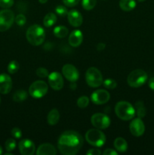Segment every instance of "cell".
Instances as JSON below:
<instances>
[{
	"instance_id": "1",
	"label": "cell",
	"mask_w": 154,
	"mask_h": 155,
	"mask_svg": "<svg viewBox=\"0 0 154 155\" xmlns=\"http://www.w3.org/2000/svg\"><path fill=\"white\" fill-rule=\"evenodd\" d=\"M82 145V137L79 133L73 130H67L62 133L57 142L59 151L63 155L77 154Z\"/></svg>"
},
{
	"instance_id": "2",
	"label": "cell",
	"mask_w": 154,
	"mask_h": 155,
	"mask_svg": "<svg viewBox=\"0 0 154 155\" xmlns=\"http://www.w3.org/2000/svg\"><path fill=\"white\" fill-rule=\"evenodd\" d=\"M27 39L32 45L38 46L43 43L45 39V30L38 24L30 26L26 33Z\"/></svg>"
},
{
	"instance_id": "3",
	"label": "cell",
	"mask_w": 154,
	"mask_h": 155,
	"mask_svg": "<svg viewBox=\"0 0 154 155\" xmlns=\"http://www.w3.org/2000/svg\"><path fill=\"white\" fill-rule=\"evenodd\" d=\"M116 114L122 120H130L135 115V109L128 101H122L118 102L115 107Z\"/></svg>"
},
{
	"instance_id": "4",
	"label": "cell",
	"mask_w": 154,
	"mask_h": 155,
	"mask_svg": "<svg viewBox=\"0 0 154 155\" xmlns=\"http://www.w3.org/2000/svg\"><path fill=\"white\" fill-rule=\"evenodd\" d=\"M85 139L91 145L102 147L106 142V136L99 129H91L86 133Z\"/></svg>"
},
{
	"instance_id": "5",
	"label": "cell",
	"mask_w": 154,
	"mask_h": 155,
	"mask_svg": "<svg viewBox=\"0 0 154 155\" xmlns=\"http://www.w3.org/2000/svg\"><path fill=\"white\" fill-rule=\"evenodd\" d=\"M147 77V74L144 71L137 69L130 73L127 78V82L131 87L138 88L146 83Z\"/></svg>"
},
{
	"instance_id": "6",
	"label": "cell",
	"mask_w": 154,
	"mask_h": 155,
	"mask_svg": "<svg viewBox=\"0 0 154 155\" xmlns=\"http://www.w3.org/2000/svg\"><path fill=\"white\" fill-rule=\"evenodd\" d=\"M86 83L92 88H97L103 83V77L101 71L96 68H90L85 74Z\"/></svg>"
},
{
	"instance_id": "7",
	"label": "cell",
	"mask_w": 154,
	"mask_h": 155,
	"mask_svg": "<svg viewBox=\"0 0 154 155\" xmlns=\"http://www.w3.org/2000/svg\"><path fill=\"white\" fill-rule=\"evenodd\" d=\"M48 85L45 82L38 80L31 84L29 89V93L35 98H40L45 96L48 92Z\"/></svg>"
},
{
	"instance_id": "8",
	"label": "cell",
	"mask_w": 154,
	"mask_h": 155,
	"mask_svg": "<svg viewBox=\"0 0 154 155\" xmlns=\"http://www.w3.org/2000/svg\"><path fill=\"white\" fill-rule=\"evenodd\" d=\"M14 21V14L8 8L0 11V32L8 30Z\"/></svg>"
},
{
	"instance_id": "9",
	"label": "cell",
	"mask_w": 154,
	"mask_h": 155,
	"mask_svg": "<svg viewBox=\"0 0 154 155\" xmlns=\"http://www.w3.org/2000/svg\"><path fill=\"white\" fill-rule=\"evenodd\" d=\"M91 122L95 128L99 130H105L110 125V117L102 113H97L92 115Z\"/></svg>"
},
{
	"instance_id": "10",
	"label": "cell",
	"mask_w": 154,
	"mask_h": 155,
	"mask_svg": "<svg viewBox=\"0 0 154 155\" xmlns=\"http://www.w3.org/2000/svg\"><path fill=\"white\" fill-rule=\"evenodd\" d=\"M110 95L107 90L98 89L94 92L91 95V100L95 104H104L108 102Z\"/></svg>"
},
{
	"instance_id": "11",
	"label": "cell",
	"mask_w": 154,
	"mask_h": 155,
	"mask_svg": "<svg viewBox=\"0 0 154 155\" xmlns=\"http://www.w3.org/2000/svg\"><path fill=\"white\" fill-rule=\"evenodd\" d=\"M62 73H63V76L65 78L71 82H75L78 80L79 77V71L75 67L70 64H66L62 68Z\"/></svg>"
},
{
	"instance_id": "12",
	"label": "cell",
	"mask_w": 154,
	"mask_h": 155,
	"mask_svg": "<svg viewBox=\"0 0 154 155\" xmlns=\"http://www.w3.org/2000/svg\"><path fill=\"white\" fill-rule=\"evenodd\" d=\"M129 130L134 136H136V137L141 136L145 131V126L141 118L138 117L132 120L130 124Z\"/></svg>"
},
{
	"instance_id": "13",
	"label": "cell",
	"mask_w": 154,
	"mask_h": 155,
	"mask_svg": "<svg viewBox=\"0 0 154 155\" xmlns=\"http://www.w3.org/2000/svg\"><path fill=\"white\" fill-rule=\"evenodd\" d=\"M48 83L54 90H60L63 86V79L58 72H53L48 75Z\"/></svg>"
},
{
	"instance_id": "14",
	"label": "cell",
	"mask_w": 154,
	"mask_h": 155,
	"mask_svg": "<svg viewBox=\"0 0 154 155\" xmlns=\"http://www.w3.org/2000/svg\"><path fill=\"white\" fill-rule=\"evenodd\" d=\"M20 152L23 155H33L36 151V146L34 143L30 139H23L20 142L19 145Z\"/></svg>"
},
{
	"instance_id": "15",
	"label": "cell",
	"mask_w": 154,
	"mask_h": 155,
	"mask_svg": "<svg viewBox=\"0 0 154 155\" xmlns=\"http://www.w3.org/2000/svg\"><path fill=\"white\" fill-rule=\"evenodd\" d=\"M12 88V80L10 76L6 74H0V93H9Z\"/></svg>"
},
{
	"instance_id": "16",
	"label": "cell",
	"mask_w": 154,
	"mask_h": 155,
	"mask_svg": "<svg viewBox=\"0 0 154 155\" xmlns=\"http://www.w3.org/2000/svg\"><path fill=\"white\" fill-rule=\"evenodd\" d=\"M67 18L69 24L74 27H80L82 24L83 19L81 13L79 12L78 11L75 10V9L68 12Z\"/></svg>"
},
{
	"instance_id": "17",
	"label": "cell",
	"mask_w": 154,
	"mask_h": 155,
	"mask_svg": "<svg viewBox=\"0 0 154 155\" xmlns=\"http://www.w3.org/2000/svg\"><path fill=\"white\" fill-rule=\"evenodd\" d=\"M83 40V35L81 30H75L69 34V44L72 47H78L82 44Z\"/></svg>"
},
{
	"instance_id": "18",
	"label": "cell",
	"mask_w": 154,
	"mask_h": 155,
	"mask_svg": "<svg viewBox=\"0 0 154 155\" xmlns=\"http://www.w3.org/2000/svg\"><path fill=\"white\" fill-rule=\"evenodd\" d=\"M57 154L54 145L50 143H44L39 147L36 151L37 155H55Z\"/></svg>"
},
{
	"instance_id": "19",
	"label": "cell",
	"mask_w": 154,
	"mask_h": 155,
	"mask_svg": "<svg viewBox=\"0 0 154 155\" xmlns=\"http://www.w3.org/2000/svg\"><path fill=\"white\" fill-rule=\"evenodd\" d=\"M59 120H60V114L57 109H52L47 116V121L51 126L56 125L59 122Z\"/></svg>"
},
{
	"instance_id": "20",
	"label": "cell",
	"mask_w": 154,
	"mask_h": 155,
	"mask_svg": "<svg viewBox=\"0 0 154 155\" xmlns=\"http://www.w3.org/2000/svg\"><path fill=\"white\" fill-rule=\"evenodd\" d=\"M135 0H120L119 7L124 12H131L135 8Z\"/></svg>"
},
{
	"instance_id": "21",
	"label": "cell",
	"mask_w": 154,
	"mask_h": 155,
	"mask_svg": "<svg viewBox=\"0 0 154 155\" xmlns=\"http://www.w3.org/2000/svg\"><path fill=\"white\" fill-rule=\"evenodd\" d=\"M114 147L119 152H125L128 149V144L123 138L118 137L114 141Z\"/></svg>"
},
{
	"instance_id": "22",
	"label": "cell",
	"mask_w": 154,
	"mask_h": 155,
	"mask_svg": "<svg viewBox=\"0 0 154 155\" xmlns=\"http://www.w3.org/2000/svg\"><path fill=\"white\" fill-rule=\"evenodd\" d=\"M134 109H135V113L137 114L139 118H143L146 116V110L143 101H138L137 102H136Z\"/></svg>"
},
{
	"instance_id": "23",
	"label": "cell",
	"mask_w": 154,
	"mask_h": 155,
	"mask_svg": "<svg viewBox=\"0 0 154 155\" xmlns=\"http://www.w3.org/2000/svg\"><path fill=\"white\" fill-rule=\"evenodd\" d=\"M56 21H57V16L54 13L50 12V13L47 14L44 18L43 24L45 27H51L55 24Z\"/></svg>"
},
{
	"instance_id": "24",
	"label": "cell",
	"mask_w": 154,
	"mask_h": 155,
	"mask_svg": "<svg viewBox=\"0 0 154 155\" xmlns=\"http://www.w3.org/2000/svg\"><path fill=\"white\" fill-rule=\"evenodd\" d=\"M54 36L57 38H64L67 36L68 33H69V30L64 26H58V27H56L54 29Z\"/></svg>"
},
{
	"instance_id": "25",
	"label": "cell",
	"mask_w": 154,
	"mask_h": 155,
	"mask_svg": "<svg viewBox=\"0 0 154 155\" xmlns=\"http://www.w3.org/2000/svg\"><path fill=\"white\" fill-rule=\"evenodd\" d=\"M27 92L23 89L16 91L13 95V100L15 102H23L27 98Z\"/></svg>"
},
{
	"instance_id": "26",
	"label": "cell",
	"mask_w": 154,
	"mask_h": 155,
	"mask_svg": "<svg viewBox=\"0 0 154 155\" xmlns=\"http://www.w3.org/2000/svg\"><path fill=\"white\" fill-rule=\"evenodd\" d=\"M97 3V0H82V8L86 11L92 10L95 7Z\"/></svg>"
},
{
	"instance_id": "27",
	"label": "cell",
	"mask_w": 154,
	"mask_h": 155,
	"mask_svg": "<svg viewBox=\"0 0 154 155\" xmlns=\"http://www.w3.org/2000/svg\"><path fill=\"white\" fill-rule=\"evenodd\" d=\"M19 64L16 61H12L10 63L8 64V71L9 74H14L15 73H17L19 70Z\"/></svg>"
},
{
	"instance_id": "28",
	"label": "cell",
	"mask_w": 154,
	"mask_h": 155,
	"mask_svg": "<svg viewBox=\"0 0 154 155\" xmlns=\"http://www.w3.org/2000/svg\"><path fill=\"white\" fill-rule=\"evenodd\" d=\"M5 147L6 151L11 152V151H14L16 148V142L14 139H8L5 143Z\"/></svg>"
},
{
	"instance_id": "29",
	"label": "cell",
	"mask_w": 154,
	"mask_h": 155,
	"mask_svg": "<svg viewBox=\"0 0 154 155\" xmlns=\"http://www.w3.org/2000/svg\"><path fill=\"white\" fill-rule=\"evenodd\" d=\"M89 104V98L87 96H81L77 100V105L79 108H85Z\"/></svg>"
},
{
	"instance_id": "30",
	"label": "cell",
	"mask_w": 154,
	"mask_h": 155,
	"mask_svg": "<svg viewBox=\"0 0 154 155\" xmlns=\"http://www.w3.org/2000/svg\"><path fill=\"white\" fill-rule=\"evenodd\" d=\"M104 87L109 89H114L117 86V83L116 80H113V79H107L103 82Z\"/></svg>"
},
{
	"instance_id": "31",
	"label": "cell",
	"mask_w": 154,
	"mask_h": 155,
	"mask_svg": "<svg viewBox=\"0 0 154 155\" xmlns=\"http://www.w3.org/2000/svg\"><path fill=\"white\" fill-rule=\"evenodd\" d=\"M55 12L56 13H57V15L60 17H64L66 16V15H67L68 14L67 8H66L65 6H63V5L57 6L55 8Z\"/></svg>"
},
{
	"instance_id": "32",
	"label": "cell",
	"mask_w": 154,
	"mask_h": 155,
	"mask_svg": "<svg viewBox=\"0 0 154 155\" xmlns=\"http://www.w3.org/2000/svg\"><path fill=\"white\" fill-rule=\"evenodd\" d=\"M36 75L40 78H46L48 77V71L44 68H39L36 70Z\"/></svg>"
},
{
	"instance_id": "33",
	"label": "cell",
	"mask_w": 154,
	"mask_h": 155,
	"mask_svg": "<svg viewBox=\"0 0 154 155\" xmlns=\"http://www.w3.org/2000/svg\"><path fill=\"white\" fill-rule=\"evenodd\" d=\"M15 22H16V24L18 26H23L27 22V18H26V17L24 15L21 14V15H18L16 17V18H15Z\"/></svg>"
},
{
	"instance_id": "34",
	"label": "cell",
	"mask_w": 154,
	"mask_h": 155,
	"mask_svg": "<svg viewBox=\"0 0 154 155\" xmlns=\"http://www.w3.org/2000/svg\"><path fill=\"white\" fill-rule=\"evenodd\" d=\"M14 5V0H0V7L5 9L9 8Z\"/></svg>"
},
{
	"instance_id": "35",
	"label": "cell",
	"mask_w": 154,
	"mask_h": 155,
	"mask_svg": "<svg viewBox=\"0 0 154 155\" xmlns=\"http://www.w3.org/2000/svg\"><path fill=\"white\" fill-rule=\"evenodd\" d=\"M11 134L13 137H14L15 139H20L22 136V132L20 130L19 128H17V127H14L11 130Z\"/></svg>"
},
{
	"instance_id": "36",
	"label": "cell",
	"mask_w": 154,
	"mask_h": 155,
	"mask_svg": "<svg viewBox=\"0 0 154 155\" xmlns=\"http://www.w3.org/2000/svg\"><path fill=\"white\" fill-rule=\"evenodd\" d=\"M62 1L63 4H65V5L67 7H74L79 2L80 0H62Z\"/></svg>"
},
{
	"instance_id": "37",
	"label": "cell",
	"mask_w": 154,
	"mask_h": 155,
	"mask_svg": "<svg viewBox=\"0 0 154 155\" xmlns=\"http://www.w3.org/2000/svg\"><path fill=\"white\" fill-rule=\"evenodd\" d=\"M87 155H99L101 154V151L98 148H91L87 151Z\"/></svg>"
},
{
	"instance_id": "38",
	"label": "cell",
	"mask_w": 154,
	"mask_h": 155,
	"mask_svg": "<svg viewBox=\"0 0 154 155\" xmlns=\"http://www.w3.org/2000/svg\"><path fill=\"white\" fill-rule=\"evenodd\" d=\"M103 154L104 155H117L118 152L115 150L112 149V148H107L103 152Z\"/></svg>"
},
{
	"instance_id": "39",
	"label": "cell",
	"mask_w": 154,
	"mask_h": 155,
	"mask_svg": "<svg viewBox=\"0 0 154 155\" xmlns=\"http://www.w3.org/2000/svg\"><path fill=\"white\" fill-rule=\"evenodd\" d=\"M148 85H149V87L152 90L154 91V77H152V78L149 79V82H148Z\"/></svg>"
},
{
	"instance_id": "40",
	"label": "cell",
	"mask_w": 154,
	"mask_h": 155,
	"mask_svg": "<svg viewBox=\"0 0 154 155\" xmlns=\"http://www.w3.org/2000/svg\"><path fill=\"white\" fill-rule=\"evenodd\" d=\"M105 46L106 45L104 43H99L97 45V49H98V51H102L105 48Z\"/></svg>"
},
{
	"instance_id": "41",
	"label": "cell",
	"mask_w": 154,
	"mask_h": 155,
	"mask_svg": "<svg viewBox=\"0 0 154 155\" xmlns=\"http://www.w3.org/2000/svg\"><path fill=\"white\" fill-rule=\"evenodd\" d=\"M39 2L41 4H45V3H46L48 2V0H39Z\"/></svg>"
},
{
	"instance_id": "42",
	"label": "cell",
	"mask_w": 154,
	"mask_h": 155,
	"mask_svg": "<svg viewBox=\"0 0 154 155\" xmlns=\"http://www.w3.org/2000/svg\"><path fill=\"white\" fill-rule=\"evenodd\" d=\"M2 154V146L0 145V154Z\"/></svg>"
},
{
	"instance_id": "43",
	"label": "cell",
	"mask_w": 154,
	"mask_h": 155,
	"mask_svg": "<svg viewBox=\"0 0 154 155\" xmlns=\"http://www.w3.org/2000/svg\"><path fill=\"white\" fill-rule=\"evenodd\" d=\"M137 1H138V2H143L146 1V0H137Z\"/></svg>"
},
{
	"instance_id": "44",
	"label": "cell",
	"mask_w": 154,
	"mask_h": 155,
	"mask_svg": "<svg viewBox=\"0 0 154 155\" xmlns=\"http://www.w3.org/2000/svg\"><path fill=\"white\" fill-rule=\"evenodd\" d=\"M0 102H1V98H0Z\"/></svg>"
}]
</instances>
